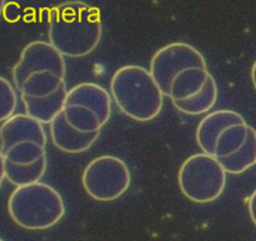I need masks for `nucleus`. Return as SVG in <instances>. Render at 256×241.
I'll return each mask as SVG.
<instances>
[{"mask_svg":"<svg viewBox=\"0 0 256 241\" xmlns=\"http://www.w3.org/2000/svg\"><path fill=\"white\" fill-rule=\"evenodd\" d=\"M252 85H254V88L256 90V60L252 68Z\"/></svg>","mask_w":256,"mask_h":241,"instance_id":"nucleus-22","label":"nucleus"},{"mask_svg":"<svg viewBox=\"0 0 256 241\" xmlns=\"http://www.w3.org/2000/svg\"><path fill=\"white\" fill-rule=\"evenodd\" d=\"M0 241H2V239H0Z\"/></svg>","mask_w":256,"mask_h":241,"instance_id":"nucleus-24","label":"nucleus"},{"mask_svg":"<svg viewBox=\"0 0 256 241\" xmlns=\"http://www.w3.org/2000/svg\"><path fill=\"white\" fill-rule=\"evenodd\" d=\"M218 96H219V89H218V84L215 82L214 76L212 75L208 80L205 88L199 94L189 98V99L172 102V104L179 112H184L186 115L196 116V115H202L210 112L214 108V105L216 104Z\"/></svg>","mask_w":256,"mask_h":241,"instance_id":"nucleus-16","label":"nucleus"},{"mask_svg":"<svg viewBox=\"0 0 256 241\" xmlns=\"http://www.w3.org/2000/svg\"><path fill=\"white\" fill-rule=\"evenodd\" d=\"M179 188L190 202L208 204L219 199L226 185V172L216 158L205 152L192 155L180 166Z\"/></svg>","mask_w":256,"mask_h":241,"instance_id":"nucleus-5","label":"nucleus"},{"mask_svg":"<svg viewBox=\"0 0 256 241\" xmlns=\"http://www.w3.org/2000/svg\"><path fill=\"white\" fill-rule=\"evenodd\" d=\"M112 94L102 85L82 82L68 92L62 114L78 132H100L112 118Z\"/></svg>","mask_w":256,"mask_h":241,"instance_id":"nucleus-4","label":"nucleus"},{"mask_svg":"<svg viewBox=\"0 0 256 241\" xmlns=\"http://www.w3.org/2000/svg\"><path fill=\"white\" fill-rule=\"evenodd\" d=\"M68 89L66 84L62 85L56 92L45 98H22L25 108V114L34 118L42 124H50L65 106Z\"/></svg>","mask_w":256,"mask_h":241,"instance_id":"nucleus-12","label":"nucleus"},{"mask_svg":"<svg viewBox=\"0 0 256 241\" xmlns=\"http://www.w3.org/2000/svg\"><path fill=\"white\" fill-rule=\"evenodd\" d=\"M64 84L65 78L45 70L30 74L18 92L20 98H45L56 92Z\"/></svg>","mask_w":256,"mask_h":241,"instance_id":"nucleus-14","label":"nucleus"},{"mask_svg":"<svg viewBox=\"0 0 256 241\" xmlns=\"http://www.w3.org/2000/svg\"><path fill=\"white\" fill-rule=\"evenodd\" d=\"M112 100L126 116L135 122L154 120L164 106V94L150 70L139 65H125L110 80Z\"/></svg>","mask_w":256,"mask_h":241,"instance_id":"nucleus-2","label":"nucleus"},{"mask_svg":"<svg viewBox=\"0 0 256 241\" xmlns=\"http://www.w3.org/2000/svg\"><path fill=\"white\" fill-rule=\"evenodd\" d=\"M49 125L52 144L66 154L85 152L100 136V132H80L75 130L68 124L62 112L58 115Z\"/></svg>","mask_w":256,"mask_h":241,"instance_id":"nucleus-11","label":"nucleus"},{"mask_svg":"<svg viewBox=\"0 0 256 241\" xmlns=\"http://www.w3.org/2000/svg\"><path fill=\"white\" fill-rule=\"evenodd\" d=\"M212 76L209 69L189 68L175 76L170 86V100L180 102L199 94Z\"/></svg>","mask_w":256,"mask_h":241,"instance_id":"nucleus-13","label":"nucleus"},{"mask_svg":"<svg viewBox=\"0 0 256 241\" xmlns=\"http://www.w3.org/2000/svg\"><path fill=\"white\" fill-rule=\"evenodd\" d=\"M4 179H5V162H4V158H2V155L0 154V188H2Z\"/></svg>","mask_w":256,"mask_h":241,"instance_id":"nucleus-21","label":"nucleus"},{"mask_svg":"<svg viewBox=\"0 0 256 241\" xmlns=\"http://www.w3.org/2000/svg\"><path fill=\"white\" fill-rule=\"evenodd\" d=\"M246 122L244 118L232 110H216L208 114L199 122L196 129V142L202 152L214 156L215 145L219 135L232 125Z\"/></svg>","mask_w":256,"mask_h":241,"instance_id":"nucleus-10","label":"nucleus"},{"mask_svg":"<svg viewBox=\"0 0 256 241\" xmlns=\"http://www.w3.org/2000/svg\"><path fill=\"white\" fill-rule=\"evenodd\" d=\"M18 106L16 89L5 78L0 76V122L15 115Z\"/></svg>","mask_w":256,"mask_h":241,"instance_id":"nucleus-19","label":"nucleus"},{"mask_svg":"<svg viewBox=\"0 0 256 241\" xmlns=\"http://www.w3.org/2000/svg\"><path fill=\"white\" fill-rule=\"evenodd\" d=\"M85 192L96 202H114L128 192L132 174L124 160L112 155L95 158L82 176Z\"/></svg>","mask_w":256,"mask_h":241,"instance_id":"nucleus-6","label":"nucleus"},{"mask_svg":"<svg viewBox=\"0 0 256 241\" xmlns=\"http://www.w3.org/2000/svg\"><path fill=\"white\" fill-rule=\"evenodd\" d=\"M5 6V0H0V14L2 12V9H4Z\"/></svg>","mask_w":256,"mask_h":241,"instance_id":"nucleus-23","label":"nucleus"},{"mask_svg":"<svg viewBox=\"0 0 256 241\" xmlns=\"http://www.w3.org/2000/svg\"><path fill=\"white\" fill-rule=\"evenodd\" d=\"M249 126L250 125H248L246 122H242V124L232 125V126L226 128L218 138L214 158L222 159V158H228L235 154L246 142Z\"/></svg>","mask_w":256,"mask_h":241,"instance_id":"nucleus-18","label":"nucleus"},{"mask_svg":"<svg viewBox=\"0 0 256 241\" xmlns=\"http://www.w3.org/2000/svg\"><path fill=\"white\" fill-rule=\"evenodd\" d=\"M5 179L15 186H25V185L39 182L44 176L48 168V156H42L36 162L32 165H15L5 162Z\"/></svg>","mask_w":256,"mask_h":241,"instance_id":"nucleus-17","label":"nucleus"},{"mask_svg":"<svg viewBox=\"0 0 256 241\" xmlns=\"http://www.w3.org/2000/svg\"><path fill=\"white\" fill-rule=\"evenodd\" d=\"M45 70L65 78L66 66L64 56L48 42L38 40L28 44L22 49L19 62L12 68V82L15 89L19 90L30 74Z\"/></svg>","mask_w":256,"mask_h":241,"instance_id":"nucleus-8","label":"nucleus"},{"mask_svg":"<svg viewBox=\"0 0 256 241\" xmlns=\"http://www.w3.org/2000/svg\"><path fill=\"white\" fill-rule=\"evenodd\" d=\"M39 142L46 145L42 124L28 114H15L0 126V152L24 142Z\"/></svg>","mask_w":256,"mask_h":241,"instance_id":"nucleus-9","label":"nucleus"},{"mask_svg":"<svg viewBox=\"0 0 256 241\" xmlns=\"http://www.w3.org/2000/svg\"><path fill=\"white\" fill-rule=\"evenodd\" d=\"M8 212L16 225L32 232L56 225L65 214L59 192L44 182L18 186L8 200Z\"/></svg>","mask_w":256,"mask_h":241,"instance_id":"nucleus-3","label":"nucleus"},{"mask_svg":"<svg viewBox=\"0 0 256 241\" xmlns=\"http://www.w3.org/2000/svg\"><path fill=\"white\" fill-rule=\"evenodd\" d=\"M218 160L226 174L229 172L234 175L242 174L256 165V130L254 128L249 126L246 142L235 154Z\"/></svg>","mask_w":256,"mask_h":241,"instance_id":"nucleus-15","label":"nucleus"},{"mask_svg":"<svg viewBox=\"0 0 256 241\" xmlns=\"http://www.w3.org/2000/svg\"><path fill=\"white\" fill-rule=\"evenodd\" d=\"M189 68L208 69V65L202 52L186 42H179L165 45L155 52L150 62V72L164 96L168 98L175 76Z\"/></svg>","mask_w":256,"mask_h":241,"instance_id":"nucleus-7","label":"nucleus"},{"mask_svg":"<svg viewBox=\"0 0 256 241\" xmlns=\"http://www.w3.org/2000/svg\"><path fill=\"white\" fill-rule=\"evenodd\" d=\"M249 214L252 218V222L256 225V190L249 199Z\"/></svg>","mask_w":256,"mask_h":241,"instance_id":"nucleus-20","label":"nucleus"},{"mask_svg":"<svg viewBox=\"0 0 256 241\" xmlns=\"http://www.w3.org/2000/svg\"><path fill=\"white\" fill-rule=\"evenodd\" d=\"M100 12L82 2H65L49 12V42L68 58L92 54L102 40Z\"/></svg>","mask_w":256,"mask_h":241,"instance_id":"nucleus-1","label":"nucleus"}]
</instances>
